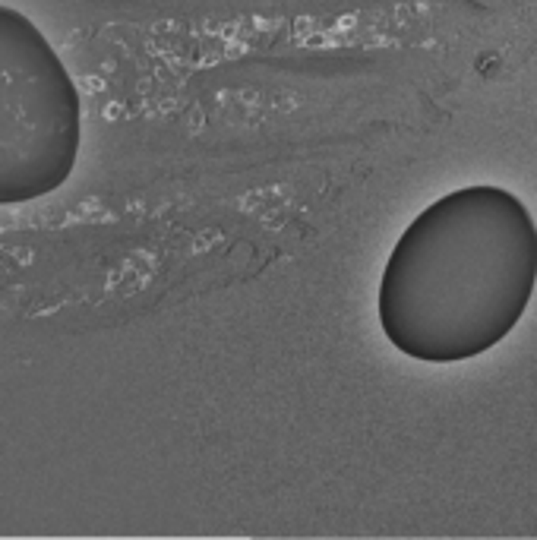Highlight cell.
I'll return each mask as SVG.
<instances>
[{
    "label": "cell",
    "mask_w": 537,
    "mask_h": 540,
    "mask_svg": "<svg viewBox=\"0 0 537 540\" xmlns=\"http://www.w3.org/2000/svg\"><path fill=\"white\" fill-rule=\"evenodd\" d=\"M534 278L528 209L496 187H468L423 209L398 237L379 281V325L414 360H465L515 325Z\"/></svg>",
    "instance_id": "1"
},
{
    "label": "cell",
    "mask_w": 537,
    "mask_h": 540,
    "mask_svg": "<svg viewBox=\"0 0 537 540\" xmlns=\"http://www.w3.org/2000/svg\"><path fill=\"white\" fill-rule=\"evenodd\" d=\"M82 149V98L44 32L0 4V209L60 190Z\"/></svg>",
    "instance_id": "2"
}]
</instances>
